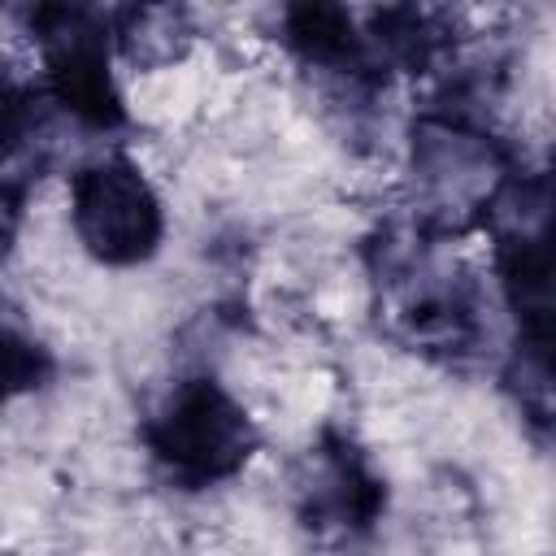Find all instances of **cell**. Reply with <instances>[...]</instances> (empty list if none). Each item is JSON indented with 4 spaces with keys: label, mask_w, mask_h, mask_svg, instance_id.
<instances>
[{
    "label": "cell",
    "mask_w": 556,
    "mask_h": 556,
    "mask_svg": "<svg viewBox=\"0 0 556 556\" xmlns=\"http://www.w3.org/2000/svg\"><path fill=\"white\" fill-rule=\"evenodd\" d=\"M161 200L122 156L91 161L70 182V235L96 265L130 269L161 248Z\"/></svg>",
    "instance_id": "6da1fadb"
},
{
    "label": "cell",
    "mask_w": 556,
    "mask_h": 556,
    "mask_svg": "<svg viewBox=\"0 0 556 556\" xmlns=\"http://www.w3.org/2000/svg\"><path fill=\"white\" fill-rule=\"evenodd\" d=\"M152 456L187 482H213L248 460L252 426L248 413L213 378H187L169 391L148 426Z\"/></svg>",
    "instance_id": "7a4b0ae2"
},
{
    "label": "cell",
    "mask_w": 556,
    "mask_h": 556,
    "mask_svg": "<svg viewBox=\"0 0 556 556\" xmlns=\"http://www.w3.org/2000/svg\"><path fill=\"white\" fill-rule=\"evenodd\" d=\"M408 169H413V191H417L421 213L443 217V222L491 208V200L504 187L500 182L504 161L495 143L460 117L417 122Z\"/></svg>",
    "instance_id": "3957f363"
},
{
    "label": "cell",
    "mask_w": 556,
    "mask_h": 556,
    "mask_svg": "<svg viewBox=\"0 0 556 556\" xmlns=\"http://www.w3.org/2000/svg\"><path fill=\"white\" fill-rule=\"evenodd\" d=\"M35 374H39V356H35V348L22 343L17 334L0 330V400H9L13 391H22Z\"/></svg>",
    "instance_id": "277c9868"
}]
</instances>
